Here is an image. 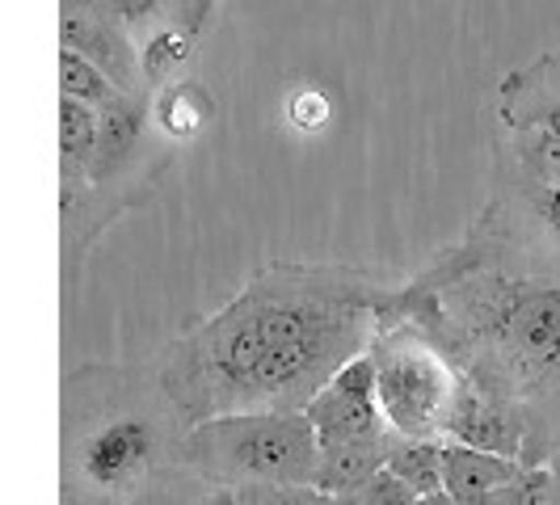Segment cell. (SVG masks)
<instances>
[{"mask_svg":"<svg viewBox=\"0 0 560 505\" xmlns=\"http://www.w3.org/2000/svg\"><path fill=\"white\" fill-rule=\"evenodd\" d=\"M393 286L346 261H266L224 308L173 337L152 375L186 425L304 413L341 366L366 354Z\"/></svg>","mask_w":560,"mask_h":505,"instance_id":"6da1fadb","label":"cell"},{"mask_svg":"<svg viewBox=\"0 0 560 505\" xmlns=\"http://www.w3.org/2000/svg\"><path fill=\"white\" fill-rule=\"evenodd\" d=\"M380 312L418 320L477 392L523 421V463H560V252L485 202Z\"/></svg>","mask_w":560,"mask_h":505,"instance_id":"7a4b0ae2","label":"cell"},{"mask_svg":"<svg viewBox=\"0 0 560 505\" xmlns=\"http://www.w3.org/2000/svg\"><path fill=\"white\" fill-rule=\"evenodd\" d=\"M186 430L152 371L81 366L63 384V489L131 505L182 468Z\"/></svg>","mask_w":560,"mask_h":505,"instance_id":"3957f363","label":"cell"},{"mask_svg":"<svg viewBox=\"0 0 560 505\" xmlns=\"http://www.w3.org/2000/svg\"><path fill=\"white\" fill-rule=\"evenodd\" d=\"M320 447L304 413H232L198 421L182 438V468L215 489H312Z\"/></svg>","mask_w":560,"mask_h":505,"instance_id":"277c9868","label":"cell"},{"mask_svg":"<svg viewBox=\"0 0 560 505\" xmlns=\"http://www.w3.org/2000/svg\"><path fill=\"white\" fill-rule=\"evenodd\" d=\"M375 371V396L388 430L400 438H439L447 430L451 400L459 392V371L443 354V345L409 316L380 312L366 345Z\"/></svg>","mask_w":560,"mask_h":505,"instance_id":"5b68a950","label":"cell"},{"mask_svg":"<svg viewBox=\"0 0 560 505\" xmlns=\"http://www.w3.org/2000/svg\"><path fill=\"white\" fill-rule=\"evenodd\" d=\"M173 161H177V143L156 131L148 97L114 93L97 110V148L84 186L110 195L127 211H140L156 198Z\"/></svg>","mask_w":560,"mask_h":505,"instance_id":"8992f818","label":"cell"},{"mask_svg":"<svg viewBox=\"0 0 560 505\" xmlns=\"http://www.w3.org/2000/svg\"><path fill=\"white\" fill-rule=\"evenodd\" d=\"M304 418H308L320 450L393 438V430L384 421V409H380V396H375V371H371L366 354H359L354 363L341 366L334 379L312 396Z\"/></svg>","mask_w":560,"mask_h":505,"instance_id":"52a82bcc","label":"cell"},{"mask_svg":"<svg viewBox=\"0 0 560 505\" xmlns=\"http://www.w3.org/2000/svg\"><path fill=\"white\" fill-rule=\"evenodd\" d=\"M59 51H72L84 63H93L118 93L148 97L140 47L102 0H59Z\"/></svg>","mask_w":560,"mask_h":505,"instance_id":"ba28073f","label":"cell"},{"mask_svg":"<svg viewBox=\"0 0 560 505\" xmlns=\"http://www.w3.org/2000/svg\"><path fill=\"white\" fill-rule=\"evenodd\" d=\"M498 127L560 140V47L510 68L498 84Z\"/></svg>","mask_w":560,"mask_h":505,"instance_id":"9c48e42d","label":"cell"},{"mask_svg":"<svg viewBox=\"0 0 560 505\" xmlns=\"http://www.w3.org/2000/svg\"><path fill=\"white\" fill-rule=\"evenodd\" d=\"M443 443L489 450V455H502V459H518V463H523L527 434H523V421L514 418L510 409H502L498 400H489L485 392H477L468 379H459V392L451 400Z\"/></svg>","mask_w":560,"mask_h":505,"instance_id":"30bf717a","label":"cell"},{"mask_svg":"<svg viewBox=\"0 0 560 505\" xmlns=\"http://www.w3.org/2000/svg\"><path fill=\"white\" fill-rule=\"evenodd\" d=\"M122 215H131L122 202L110 195L93 190V186H59V249H63V279L72 282L81 257L106 232H110Z\"/></svg>","mask_w":560,"mask_h":505,"instance_id":"8fae6325","label":"cell"},{"mask_svg":"<svg viewBox=\"0 0 560 505\" xmlns=\"http://www.w3.org/2000/svg\"><path fill=\"white\" fill-rule=\"evenodd\" d=\"M518 459L443 443V493L455 505H493L505 484L518 477Z\"/></svg>","mask_w":560,"mask_h":505,"instance_id":"7c38bea8","label":"cell"},{"mask_svg":"<svg viewBox=\"0 0 560 505\" xmlns=\"http://www.w3.org/2000/svg\"><path fill=\"white\" fill-rule=\"evenodd\" d=\"M493 181H498V190L489 202L505 220L523 227L544 249L560 252V186H535V181H518V177H502V173H493Z\"/></svg>","mask_w":560,"mask_h":505,"instance_id":"4fadbf2b","label":"cell"},{"mask_svg":"<svg viewBox=\"0 0 560 505\" xmlns=\"http://www.w3.org/2000/svg\"><path fill=\"white\" fill-rule=\"evenodd\" d=\"M102 4L127 26L136 47L148 43L152 34H168V30L198 38L215 9V0H102Z\"/></svg>","mask_w":560,"mask_h":505,"instance_id":"5bb4252c","label":"cell"},{"mask_svg":"<svg viewBox=\"0 0 560 505\" xmlns=\"http://www.w3.org/2000/svg\"><path fill=\"white\" fill-rule=\"evenodd\" d=\"M148 106H152L156 131H161L165 140L177 143V148H182L186 140H195L198 131L215 118V97H211L198 81H190V77H182V81L156 89V93L148 97Z\"/></svg>","mask_w":560,"mask_h":505,"instance_id":"9a60e30c","label":"cell"},{"mask_svg":"<svg viewBox=\"0 0 560 505\" xmlns=\"http://www.w3.org/2000/svg\"><path fill=\"white\" fill-rule=\"evenodd\" d=\"M97 148V110L59 97V186H84Z\"/></svg>","mask_w":560,"mask_h":505,"instance_id":"2e32d148","label":"cell"},{"mask_svg":"<svg viewBox=\"0 0 560 505\" xmlns=\"http://www.w3.org/2000/svg\"><path fill=\"white\" fill-rule=\"evenodd\" d=\"M384 463H388V438L384 443H354V447L320 450L312 489H320V493H359L375 472H384Z\"/></svg>","mask_w":560,"mask_h":505,"instance_id":"e0dca14e","label":"cell"},{"mask_svg":"<svg viewBox=\"0 0 560 505\" xmlns=\"http://www.w3.org/2000/svg\"><path fill=\"white\" fill-rule=\"evenodd\" d=\"M396 480H405L418 497L443 493V443L439 438H388V463Z\"/></svg>","mask_w":560,"mask_h":505,"instance_id":"ac0fdd59","label":"cell"},{"mask_svg":"<svg viewBox=\"0 0 560 505\" xmlns=\"http://www.w3.org/2000/svg\"><path fill=\"white\" fill-rule=\"evenodd\" d=\"M195 56H198V38L177 34V30L152 34L148 43H140V68H143V84H148V97L156 89H165V84L182 81L190 72Z\"/></svg>","mask_w":560,"mask_h":505,"instance_id":"d6986e66","label":"cell"},{"mask_svg":"<svg viewBox=\"0 0 560 505\" xmlns=\"http://www.w3.org/2000/svg\"><path fill=\"white\" fill-rule=\"evenodd\" d=\"M114 93H118V89H114L93 63H84V59L72 56V51H59V97H72V102H81L89 110H102Z\"/></svg>","mask_w":560,"mask_h":505,"instance_id":"ffe728a7","label":"cell"},{"mask_svg":"<svg viewBox=\"0 0 560 505\" xmlns=\"http://www.w3.org/2000/svg\"><path fill=\"white\" fill-rule=\"evenodd\" d=\"M560 472L557 463H523L518 477L505 484L493 505H557Z\"/></svg>","mask_w":560,"mask_h":505,"instance_id":"44dd1931","label":"cell"},{"mask_svg":"<svg viewBox=\"0 0 560 505\" xmlns=\"http://www.w3.org/2000/svg\"><path fill=\"white\" fill-rule=\"evenodd\" d=\"M359 497H363V505H418L421 502L418 493H413L405 480H396L388 468L366 480L363 489H359Z\"/></svg>","mask_w":560,"mask_h":505,"instance_id":"7402d4cb","label":"cell"},{"mask_svg":"<svg viewBox=\"0 0 560 505\" xmlns=\"http://www.w3.org/2000/svg\"><path fill=\"white\" fill-rule=\"evenodd\" d=\"M245 505H312V489H275V484H253L241 489Z\"/></svg>","mask_w":560,"mask_h":505,"instance_id":"603a6c76","label":"cell"},{"mask_svg":"<svg viewBox=\"0 0 560 505\" xmlns=\"http://www.w3.org/2000/svg\"><path fill=\"white\" fill-rule=\"evenodd\" d=\"M291 118L300 122V127H325V118H329V102L316 93V89H300L295 97H291Z\"/></svg>","mask_w":560,"mask_h":505,"instance_id":"cb8c5ba5","label":"cell"},{"mask_svg":"<svg viewBox=\"0 0 560 505\" xmlns=\"http://www.w3.org/2000/svg\"><path fill=\"white\" fill-rule=\"evenodd\" d=\"M195 505H245V497H241V489H215V484H207V493Z\"/></svg>","mask_w":560,"mask_h":505,"instance_id":"d4e9b609","label":"cell"},{"mask_svg":"<svg viewBox=\"0 0 560 505\" xmlns=\"http://www.w3.org/2000/svg\"><path fill=\"white\" fill-rule=\"evenodd\" d=\"M312 505H363L359 493H320V489H312Z\"/></svg>","mask_w":560,"mask_h":505,"instance_id":"484cf974","label":"cell"},{"mask_svg":"<svg viewBox=\"0 0 560 505\" xmlns=\"http://www.w3.org/2000/svg\"><path fill=\"white\" fill-rule=\"evenodd\" d=\"M131 505H173V502H168L165 489H156V484H152V489H143V493Z\"/></svg>","mask_w":560,"mask_h":505,"instance_id":"4316f807","label":"cell"},{"mask_svg":"<svg viewBox=\"0 0 560 505\" xmlns=\"http://www.w3.org/2000/svg\"><path fill=\"white\" fill-rule=\"evenodd\" d=\"M59 505H114V502H102V497H89V493H72V489H63Z\"/></svg>","mask_w":560,"mask_h":505,"instance_id":"83f0119b","label":"cell"},{"mask_svg":"<svg viewBox=\"0 0 560 505\" xmlns=\"http://www.w3.org/2000/svg\"><path fill=\"white\" fill-rule=\"evenodd\" d=\"M418 505H455V502H451L447 493H430V497H421Z\"/></svg>","mask_w":560,"mask_h":505,"instance_id":"f1b7e54d","label":"cell"}]
</instances>
